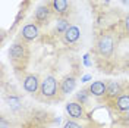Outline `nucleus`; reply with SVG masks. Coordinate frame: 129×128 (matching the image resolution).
<instances>
[{
    "label": "nucleus",
    "instance_id": "1a4fd4ad",
    "mask_svg": "<svg viewBox=\"0 0 129 128\" xmlns=\"http://www.w3.org/2000/svg\"><path fill=\"white\" fill-rule=\"evenodd\" d=\"M79 37H81L79 27L71 25V27L66 30V32L62 35V41H63L64 44H73V43H76V41L79 40Z\"/></svg>",
    "mask_w": 129,
    "mask_h": 128
},
{
    "label": "nucleus",
    "instance_id": "423d86ee",
    "mask_svg": "<svg viewBox=\"0 0 129 128\" xmlns=\"http://www.w3.org/2000/svg\"><path fill=\"white\" fill-rule=\"evenodd\" d=\"M47 3L50 5L54 16H57V18H68L69 9H71L69 0H47Z\"/></svg>",
    "mask_w": 129,
    "mask_h": 128
},
{
    "label": "nucleus",
    "instance_id": "20e7f679",
    "mask_svg": "<svg viewBox=\"0 0 129 128\" xmlns=\"http://www.w3.org/2000/svg\"><path fill=\"white\" fill-rule=\"evenodd\" d=\"M95 49L98 52V55L103 57H110L114 52V41H113L112 35H107V34H103L98 37L95 44Z\"/></svg>",
    "mask_w": 129,
    "mask_h": 128
},
{
    "label": "nucleus",
    "instance_id": "aec40b11",
    "mask_svg": "<svg viewBox=\"0 0 129 128\" xmlns=\"http://www.w3.org/2000/svg\"><path fill=\"white\" fill-rule=\"evenodd\" d=\"M123 2H125V3H126V5H129V0H123Z\"/></svg>",
    "mask_w": 129,
    "mask_h": 128
},
{
    "label": "nucleus",
    "instance_id": "6e6552de",
    "mask_svg": "<svg viewBox=\"0 0 129 128\" xmlns=\"http://www.w3.org/2000/svg\"><path fill=\"white\" fill-rule=\"evenodd\" d=\"M66 112L72 119H84L85 118V111L84 106L79 102H69L66 104Z\"/></svg>",
    "mask_w": 129,
    "mask_h": 128
},
{
    "label": "nucleus",
    "instance_id": "a211bd4d",
    "mask_svg": "<svg viewBox=\"0 0 129 128\" xmlns=\"http://www.w3.org/2000/svg\"><path fill=\"white\" fill-rule=\"evenodd\" d=\"M0 128H12V127H10V124H8V122H6V119H5V118H2V122H0Z\"/></svg>",
    "mask_w": 129,
    "mask_h": 128
},
{
    "label": "nucleus",
    "instance_id": "2eb2a0df",
    "mask_svg": "<svg viewBox=\"0 0 129 128\" xmlns=\"http://www.w3.org/2000/svg\"><path fill=\"white\" fill-rule=\"evenodd\" d=\"M88 90H87V88H84V90H81V91H78V93H76V100H78V102H79L81 104H84L85 103V102H87V100H88Z\"/></svg>",
    "mask_w": 129,
    "mask_h": 128
},
{
    "label": "nucleus",
    "instance_id": "9d476101",
    "mask_svg": "<svg viewBox=\"0 0 129 128\" xmlns=\"http://www.w3.org/2000/svg\"><path fill=\"white\" fill-rule=\"evenodd\" d=\"M75 87H76V77L75 75H66L60 81V93H62V96L72 93Z\"/></svg>",
    "mask_w": 129,
    "mask_h": 128
},
{
    "label": "nucleus",
    "instance_id": "0eeeda50",
    "mask_svg": "<svg viewBox=\"0 0 129 128\" xmlns=\"http://www.w3.org/2000/svg\"><path fill=\"white\" fill-rule=\"evenodd\" d=\"M24 90L29 94H34L37 91H40V86H41V81H40V77L37 74H29L24 78Z\"/></svg>",
    "mask_w": 129,
    "mask_h": 128
},
{
    "label": "nucleus",
    "instance_id": "7ed1b4c3",
    "mask_svg": "<svg viewBox=\"0 0 129 128\" xmlns=\"http://www.w3.org/2000/svg\"><path fill=\"white\" fill-rule=\"evenodd\" d=\"M53 16H54V13H53V10L50 8V5L46 2V3H41V5L37 6L35 12H34L32 21L41 28V27H47L50 24V21L53 19Z\"/></svg>",
    "mask_w": 129,
    "mask_h": 128
},
{
    "label": "nucleus",
    "instance_id": "f03ea898",
    "mask_svg": "<svg viewBox=\"0 0 129 128\" xmlns=\"http://www.w3.org/2000/svg\"><path fill=\"white\" fill-rule=\"evenodd\" d=\"M57 93H60V82L53 75H48L41 81L40 86V97L43 100H54Z\"/></svg>",
    "mask_w": 129,
    "mask_h": 128
},
{
    "label": "nucleus",
    "instance_id": "39448f33",
    "mask_svg": "<svg viewBox=\"0 0 129 128\" xmlns=\"http://www.w3.org/2000/svg\"><path fill=\"white\" fill-rule=\"evenodd\" d=\"M40 35V27L35 24L34 21L32 22H28L22 27V30L19 31V40L25 41V43H29V41H34L38 38Z\"/></svg>",
    "mask_w": 129,
    "mask_h": 128
},
{
    "label": "nucleus",
    "instance_id": "4468645a",
    "mask_svg": "<svg viewBox=\"0 0 129 128\" xmlns=\"http://www.w3.org/2000/svg\"><path fill=\"white\" fill-rule=\"evenodd\" d=\"M71 27V22L68 18H57L56 22H54V28H53V34H57V35H63L66 30Z\"/></svg>",
    "mask_w": 129,
    "mask_h": 128
},
{
    "label": "nucleus",
    "instance_id": "dca6fc26",
    "mask_svg": "<svg viewBox=\"0 0 129 128\" xmlns=\"http://www.w3.org/2000/svg\"><path fill=\"white\" fill-rule=\"evenodd\" d=\"M63 128H82V127H81L78 122H75V121L71 119V121H66V122H64Z\"/></svg>",
    "mask_w": 129,
    "mask_h": 128
},
{
    "label": "nucleus",
    "instance_id": "ddd939ff",
    "mask_svg": "<svg viewBox=\"0 0 129 128\" xmlns=\"http://www.w3.org/2000/svg\"><path fill=\"white\" fill-rule=\"evenodd\" d=\"M114 108L122 113L129 112V94L128 93H122L120 96L114 100Z\"/></svg>",
    "mask_w": 129,
    "mask_h": 128
},
{
    "label": "nucleus",
    "instance_id": "f8f14e48",
    "mask_svg": "<svg viewBox=\"0 0 129 128\" xmlns=\"http://www.w3.org/2000/svg\"><path fill=\"white\" fill-rule=\"evenodd\" d=\"M88 91H89V94H92L95 97H103L107 93V84L103 82V81H94L88 87Z\"/></svg>",
    "mask_w": 129,
    "mask_h": 128
},
{
    "label": "nucleus",
    "instance_id": "6ab92c4d",
    "mask_svg": "<svg viewBox=\"0 0 129 128\" xmlns=\"http://www.w3.org/2000/svg\"><path fill=\"white\" fill-rule=\"evenodd\" d=\"M123 119H125V122L129 125V112H126L125 115H123Z\"/></svg>",
    "mask_w": 129,
    "mask_h": 128
},
{
    "label": "nucleus",
    "instance_id": "f257e3e1",
    "mask_svg": "<svg viewBox=\"0 0 129 128\" xmlns=\"http://www.w3.org/2000/svg\"><path fill=\"white\" fill-rule=\"evenodd\" d=\"M8 55H9L10 63L13 65L16 69L25 68V65L28 63V60H29V47H28V43H25V41L18 38L10 46Z\"/></svg>",
    "mask_w": 129,
    "mask_h": 128
},
{
    "label": "nucleus",
    "instance_id": "9b49d317",
    "mask_svg": "<svg viewBox=\"0 0 129 128\" xmlns=\"http://www.w3.org/2000/svg\"><path fill=\"white\" fill-rule=\"evenodd\" d=\"M106 84H107V93H106V96L109 97V99L116 100V99L120 96L122 93H125V91H123V88H122V86L117 82V81L109 80Z\"/></svg>",
    "mask_w": 129,
    "mask_h": 128
},
{
    "label": "nucleus",
    "instance_id": "f3484780",
    "mask_svg": "<svg viewBox=\"0 0 129 128\" xmlns=\"http://www.w3.org/2000/svg\"><path fill=\"white\" fill-rule=\"evenodd\" d=\"M123 25H125V31L129 34V15L125 18V21H123Z\"/></svg>",
    "mask_w": 129,
    "mask_h": 128
}]
</instances>
